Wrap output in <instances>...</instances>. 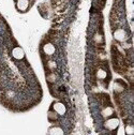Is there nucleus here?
Listing matches in <instances>:
<instances>
[{"mask_svg":"<svg viewBox=\"0 0 134 135\" xmlns=\"http://www.w3.org/2000/svg\"><path fill=\"white\" fill-rule=\"evenodd\" d=\"M104 127L109 131H114L119 127V119L118 118H109L104 122Z\"/></svg>","mask_w":134,"mask_h":135,"instance_id":"1","label":"nucleus"},{"mask_svg":"<svg viewBox=\"0 0 134 135\" xmlns=\"http://www.w3.org/2000/svg\"><path fill=\"white\" fill-rule=\"evenodd\" d=\"M52 109H53V110H55L58 115H64V114H65V112H66L65 106H64L61 102H55V103H53Z\"/></svg>","mask_w":134,"mask_h":135,"instance_id":"2","label":"nucleus"},{"mask_svg":"<svg viewBox=\"0 0 134 135\" xmlns=\"http://www.w3.org/2000/svg\"><path fill=\"white\" fill-rule=\"evenodd\" d=\"M126 89V85H125V83H122L121 80H116L115 84H114V92L116 94H118V93H121L123 92Z\"/></svg>","mask_w":134,"mask_h":135,"instance_id":"3","label":"nucleus"},{"mask_svg":"<svg viewBox=\"0 0 134 135\" xmlns=\"http://www.w3.org/2000/svg\"><path fill=\"white\" fill-rule=\"evenodd\" d=\"M97 98L99 99L100 103H101L103 106H107V105H111V101H109V97L105 93H100L97 95Z\"/></svg>","mask_w":134,"mask_h":135,"instance_id":"4","label":"nucleus"},{"mask_svg":"<svg viewBox=\"0 0 134 135\" xmlns=\"http://www.w3.org/2000/svg\"><path fill=\"white\" fill-rule=\"evenodd\" d=\"M17 9L22 12H26L28 7H29V1L28 0H17V3H16Z\"/></svg>","mask_w":134,"mask_h":135,"instance_id":"5","label":"nucleus"},{"mask_svg":"<svg viewBox=\"0 0 134 135\" xmlns=\"http://www.w3.org/2000/svg\"><path fill=\"white\" fill-rule=\"evenodd\" d=\"M43 50L44 53L48 56H52L54 53H55V46L52 44V43H46L44 46H43Z\"/></svg>","mask_w":134,"mask_h":135,"instance_id":"6","label":"nucleus"},{"mask_svg":"<svg viewBox=\"0 0 134 135\" xmlns=\"http://www.w3.org/2000/svg\"><path fill=\"white\" fill-rule=\"evenodd\" d=\"M114 37L117 41H123L126 39V32L122 29H117L114 32Z\"/></svg>","mask_w":134,"mask_h":135,"instance_id":"7","label":"nucleus"},{"mask_svg":"<svg viewBox=\"0 0 134 135\" xmlns=\"http://www.w3.org/2000/svg\"><path fill=\"white\" fill-rule=\"evenodd\" d=\"M113 114H114V109H113V107H112L111 105L104 106V108H103L102 112H101V115H102L104 118H108V117H111Z\"/></svg>","mask_w":134,"mask_h":135,"instance_id":"8","label":"nucleus"},{"mask_svg":"<svg viewBox=\"0 0 134 135\" xmlns=\"http://www.w3.org/2000/svg\"><path fill=\"white\" fill-rule=\"evenodd\" d=\"M12 54H13V57L16 59H23L24 58V50L21 47H15L13 49Z\"/></svg>","mask_w":134,"mask_h":135,"instance_id":"9","label":"nucleus"},{"mask_svg":"<svg viewBox=\"0 0 134 135\" xmlns=\"http://www.w3.org/2000/svg\"><path fill=\"white\" fill-rule=\"evenodd\" d=\"M47 117H48V120H49V121H52V122L58 120V114H57L55 110H53V109H51V110L48 112Z\"/></svg>","mask_w":134,"mask_h":135,"instance_id":"10","label":"nucleus"},{"mask_svg":"<svg viewBox=\"0 0 134 135\" xmlns=\"http://www.w3.org/2000/svg\"><path fill=\"white\" fill-rule=\"evenodd\" d=\"M97 77L99 79L103 80V79H105L107 77V72L105 70H103V69H98V71H97Z\"/></svg>","mask_w":134,"mask_h":135,"instance_id":"11","label":"nucleus"},{"mask_svg":"<svg viewBox=\"0 0 134 135\" xmlns=\"http://www.w3.org/2000/svg\"><path fill=\"white\" fill-rule=\"evenodd\" d=\"M48 133L49 134H58V135H61V134H63V130L61 128H59V127H53V128L49 129Z\"/></svg>","mask_w":134,"mask_h":135,"instance_id":"12","label":"nucleus"},{"mask_svg":"<svg viewBox=\"0 0 134 135\" xmlns=\"http://www.w3.org/2000/svg\"><path fill=\"white\" fill-rule=\"evenodd\" d=\"M93 40H94V42H95L98 45H100V44H103V43H104L103 36H102V35H100V33H95V36H94Z\"/></svg>","mask_w":134,"mask_h":135,"instance_id":"13","label":"nucleus"},{"mask_svg":"<svg viewBox=\"0 0 134 135\" xmlns=\"http://www.w3.org/2000/svg\"><path fill=\"white\" fill-rule=\"evenodd\" d=\"M46 79H47V81H48L49 84H53V83L56 81V75H55L53 72H49V73L46 75Z\"/></svg>","mask_w":134,"mask_h":135,"instance_id":"14","label":"nucleus"},{"mask_svg":"<svg viewBox=\"0 0 134 135\" xmlns=\"http://www.w3.org/2000/svg\"><path fill=\"white\" fill-rule=\"evenodd\" d=\"M47 68H48L49 71H53V70L56 69V63L54 61H48L47 62Z\"/></svg>","mask_w":134,"mask_h":135,"instance_id":"15","label":"nucleus"},{"mask_svg":"<svg viewBox=\"0 0 134 135\" xmlns=\"http://www.w3.org/2000/svg\"><path fill=\"white\" fill-rule=\"evenodd\" d=\"M126 133H127V134H129V135L133 134V133H134L133 127H132V126H128V127H126Z\"/></svg>","mask_w":134,"mask_h":135,"instance_id":"16","label":"nucleus"}]
</instances>
